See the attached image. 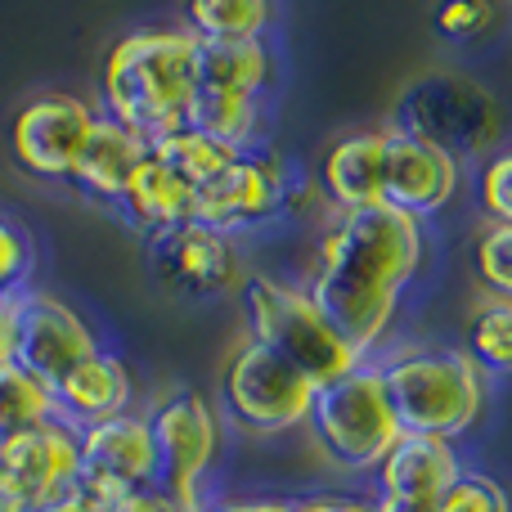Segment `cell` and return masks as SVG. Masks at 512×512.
<instances>
[{"mask_svg":"<svg viewBox=\"0 0 512 512\" xmlns=\"http://www.w3.org/2000/svg\"><path fill=\"white\" fill-rule=\"evenodd\" d=\"M427 265V225L405 212H355L333 216L315 248L306 288L337 333L378 360L391 342L400 301Z\"/></svg>","mask_w":512,"mask_h":512,"instance_id":"obj_1","label":"cell"},{"mask_svg":"<svg viewBox=\"0 0 512 512\" xmlns=\"http://www.w3.org/2000/svg\"><path fill=\"white\" fill-rule=\"evenodd\" d=\"M203 68V41L185 23H144L122 32L99 63V113L149 144L189 126Z\"/></svg>","mask_w":512,"mask_h":512,"instance_id":"obj_2","label":"cell"},{"mask_svg":"<svg viewBox=\"0 0 512 512\" xmlns=\"http://www.w3.org/2000/svg\"><path fill=\"white\" fill-rule=\"evenodd\" d=\"M382 369L387 396L400 414V427L414 436L463 445L490 409V387L477 360L463 346L400 342L373 360Z\"/></svg>","mask_w":512,"mask_h":512,"instance_id":"obj_3","label":"cell"},{"mask_svg":"<svg viewBox=\"0 0 512 512\" xmlns=\"http://www.w3.org/2000/svg\"><path fill=\"white\" fill-rule=\"evenodd\" d=\"M243 319H248V337L261 342L265 351L283 355L288 364H297L315 387L355 373L360 364H369L342 333L337 324L319 310V301L310 297L306 283L279 279V274L252 270L248 283L239 292Z\"/></svg>","mask_w":512,"mask_h":512,"instance_id":"obj_4","label":"cell"},{"mask_svg":"<svg viewBox=\"0 0 512 512\" xmlns=\"http://www.w3.org/2000/svg\"><path fill=\"white\" fill-rule=\"evenodd\" d=\"M310 436L324 450L333 468L351 472V477H373L387 463V454L405 441L400 414L387 396L378 364H360L355 373L319 387L315 414H310Z\"/></svg>","mask_w":512,"mask_h":512,"instance_id":"obj_5","label":"cell"},{"mask_svg":"<svg viewBox=\"0 0 512 512\" xmlns=\"http://www.w3.org/2000/svg\"><path fill=\"white\" fill-rule=\"evenodd\" d=\"M391 126L436 144L459 162H486L504 140V108L468 72H427L400 95Z\"/></svg>","mask_w":512,"mask_h":512,"instance_id":"obj_6","label":"cell"},{"mask_svg":"<svg viewBox=\"0 0 512 512\" xmlns=\"http://www.w3.org/2000/svg\"><path fill=\"white\" fill-rule=\"evenodd\" d=\"M153 441H158V490L180 508L203 512L212 504V477L225 450L221 405L194 387H176L149 409Z\"/></svg>","mask_w":512,"mask_h":512,"instance_id":"obj_7","label":"cell"},{"mask_svg":"<svg viewBox=\"0 0 512 512\" xmlns=\"http://www.w3.org/2000/svg\"><path fill=\"white\" fill-rule=\"evenodd\" d=\"M319 387L288 364L283 355L265 351L261 342L243 337L221 373V414L248 436H288L310 427Z\"/></svg>","mask_w":512,"mask_h":512,"instance_id":"obj_8","label":"cell"},{"mask_svg":"<svg viewBox=\"0 0 512 512\" xmlns=\"http://www.w3.org/2000/svg\"><path fill=\"white\" fill-rule=\"evenodd\" d=\"M292 167L274 144L265 149H248L194 194V221L207 230L225 234L239 243L243 234H256L265 225L283 221L288 212V189H292Z\"/></svg>","mask_w":512,"mask_h":512,"instance_id":"obj_9","label":"cell"},{"mask_svg":"<svg viewBox=\"0 0 512 512\" xmlns=\"http://www.w3.org/2000/svg\"><path fill=\"white\" fill-rule=\"evenodd\" d=\"M99 122V104L68 90H45L27 99L9 122V158L32 180H72L81 149Z\"/></svg>","mask_w":512,"mask_h":512,"instance_id":"obj_10","label":"cell"},{"mask_svg":"<svg viewBox=\"0 0 512 512\" xmlns=\"http://www.w3.org/2000/svg\"><path fill=\"white\" fill-rule=\"evenodd\" d=\"M77 486L108 508H117L131 495H144V490H158V441H153L149 409H126V414L81 432Z\"/></svg>","mask_w":512,"mask_h":512,"instance_id":"obj_11","label":"cell"},{"mask_svg":"<svg viewBox=\"0 0 512 512\" xmlns=\"http://www.w3.org/2000/svg\"><path fill=\"white\" fill-rule=\"evenodd\" d=\"M99 333L77 306L54 297L50 288H27L14 297V360L54 387L81 360L99 351Z\"/></svg>","mask_w":512,"mask_h":512,"instance_id":"obj_12","label":"cell"},{"mask_svg":"<svg viewBox=\"0 0 512 512\" xmlns=\"http://www.w3.org/2000/svg\"><path fill=\"white\" fill-rule=\"evenodd\" d=\"M149 270L162 288L180 292V297H198V301L243 292V283H248L239 243L198 221L149 239Z\"/></svg>","mask_w":512,"mask_h":512,"instance_id":"obj_13","label":"cell"},{"mask_svg":"<svg viewBox=\"0 0 512 512\" xmlns=\"http://www.w3.org/2000/svg\"><path fill=\"white\" fill-rule=\"evenodd\" d=\"M0 481L27 508L54 504L81 481V432L63 418H50V423L0 441Z\"/></svg>","mask_w":512,"mask_h":512,"instance_id":"obj_14","label":"cell"},{"mask_svg":"<svg viewBox=\"0 0 512 512\" xmlns=\"http://www.w3.org/2000/svg\"><path fill=\"white\" fill-rule=\"evenodd\" d=\"M463 468L468 463H463V450L454 441L405 432V441L369 477V499L378 512H436V504L463 477Z\"/></svg>","mask_w":512,"mask_h":512,"instance_id":"obj_15","label":"cell"},{"mask_svg":"<svg viewBox=\"0 0 512 512\" xmlns=\"http://www.w3.org/2000/svg\"><path fill=\"white\" fill-rule=\"evenodd\" d=\"M463 189V162L387 122V207L414 221L450 212Z\"/></svg>","mask_w":512,"mask_h":512,"instance_id":"obj_16","label":"cell"},{"mask_svg":"<svg viewBox=\"0 0 512 512\" xmlns=\"http://www.w3.org/2000/svg\"><path fill=\"white\" fill-rule=\"evenodd\" d=\"M315 180L337 216L387 212V126L337 135L319 158Z\"/></svg>","mask_w":512,"mask_h":512,"instance_id":"obj_17","label":"cell"},{"mask_svg":"<svg viewBox=\"0 0 512 512\" xmlns=\"http://www.w3.org/2000/svg\"><path fill=\"white\" fill-rule=\"evenodd\" d=\"M149 149L153 144L144 140V135H135L131 126H122V122L99 113V122H95V131H90L86 149H81L77 167H72L68 185L77 189L86 203L117 212V203L126 198V189H131L135 171L144 167Z\"/></svg>","mask_w":512,"mask_h":512,"instance_id":"obj_18","label":"cell"},{"mask_svg":"<svg viewBox=\"0 0 512 512\" xmlns=\"http://www.w3.org/2000/svg\"><path fill=\"white\" fill-rule=\"evenodd\" d=\"M135 409V378L126 369V360L108 346H99L90 360H81L68 378L54 382V414L68 427L86 432L95 423Z\"/></svg>","mask_w":512,"mask_h":512,"instance_id":"obj_19","label":"cell"},{"mask_svg":"<svg viewBox=\"0 0 512 512\" xmlns=\"http://www.w3.org/2000/svg\"><path fill=\"white\" fill-rule=\"evenodd\" d=\"M194 194L198 189L185 185V180L149 149V158L135 171L126 198L117 203V216H122L131 230H140L144 239H158V234L180 230V225L194 221Z\"/></svg>","mask_w":512,"mask_h":512,"instance_id":"obj_20","label":"cell"},{"mask_svg":"<svg viewBox=\"0 0 512 512\" xmlns=\"http://www.w3.org/2000/svg\"><path fill=\"white\" fill-rule=\"evenodd\" d=\"M279 77L270 36L265 41L239 45H203V68H198V90L207 95H234V99H265Z\"/></svg>","mask_w":512,"mask_h":512,"instance_id":"obj_21","label":"cell"},{"mask_svg":"<svg viewBox=\"0 0 512 512\" xmlns=\"http://www.w3.org/2000/svg\"><path fill=\"white\" fill-rule=\"evenodd\" d=\"M274 18L279 14L265 0H194V5H185L180 23L203 45H239V41H265Z\"/></svg>","mask_w":512,"mask_h":512,"instance_id":"obj_22","label":"cell"},{"mask_svg":"<svg viewBox=\"0 0 512 512\" xmlns=\"http://www.w3.org/2000/svg\"><path fill=\"white\" fill-rule=\"evenodd\" d=\"M463 351L486 369V378H512V297L477 292L463 324Z\"/></svg>","mask_w":512,"mask_h":512,"instance_id":"obj_23","label":"cell"},{"mask_svg":"<svg viewBox=\"0 0 512 512\" xmlns=\"http://www.w3.org/2000/svg\"><path fill=\"white\" fill-rule=\"evenodd\" d=\"M153 153H158V158L167 162V167L176 171L185 185H194V189L212 185V180L221 176V171L230 167L234 158H239V149L221 144L216 135L198 131V126H180V131L162 135V140L153 144Z\"/></svg>","mask_w":512,"mask_h":512,"instance_id":"obj_24","label":"cell"},{"mask_svg":"<svg viewBox=\"0 0 512 512\" xmlns=\"http://www.w3.org/2000/svg\"><path fill=\"white\" fill-rule=\"evenodd\" d=\"M54 414V387L45 378H36L32 369H23L18 360L0 364V441L27 432V427L50 423Z\"/></svg>","mask_w":512,"mask_h":512,"instance_id":"obj_25","label":"cell"},{"mask_svg":"<svg viewBox=\"0 0 512 512\" xmlns=\"http://www.w3.org/2000/svg\"><path fill=\"white\" fill-rule=\"evenodd\" d=\"M472 198L486 225H508L512 230V144L495 149L472 171Z\"/></svg>","mask_w":512,"mask_h":512,"instance_id":"obj_26","label":"cell"},{"mask_svg":"<svg viewBox=\"0 0 512 512\" xmlns=\"http://www.w3.org/2000/svg\"><path fill=\"white\" fill-rule=\"evenodd\" d=\"M36 274V239L18 216L0 212V297H18L32 288Z\"/></svg>","mask_w":512,"mask_h":512,"instance_id":"obj_27","label":"cell"},{"mask_svg":"<svg viewBox=\"0 0 512 512\" xmlns=\"http://www.w3.org/2000/svg\"><path fill=\"white\" fill-rule=\"evenodd\" d=\"M472 274L481 292L512 297V230L508 225H481L472 239Z\"/></svg>","mask_w":512,"mask_h":512,"instance_id":"obj_28","label":"cell"},{"mask_svg":"<svg viewBox=\"0 0 512 512\" xmlns=\"http://www.w3.org/2000/svg\"><path fill=\"white\" fill-rule=\"evenodd\" d=\"M436 512H512V490L490 472L463 468V477L436 504Z\"/></svg>","mask_w":512,"mask_h":512,"instance_id":"obj_29","label":"cell"},{"mask_svg":"<svg viewBox=\"0 0 512 512\" xmlns=\"http://www.w3.org/2000/svg\"><path fill=\"white\" fill-rule=\"evenodd\" d=\"M490 23H495V5H481V0H454L436 14V27L450 41H477Z\"/></svg>","mask_w":512,"mask_h":512,"instance_id":"obj_30","label":"cell"},{"mask_svg":"<svg viewBox=\"0 0 512 512\" xmlns=\"http://www.w3.org/2000/svg\"><path fill=\"white\" fill-rule=\"evenodd\" d=\"M292 512H378L369 495H337V490H319V495H297Z\"/></svg>","mask_w":512,"mask_h":512,"instance_id":"obj_31","label":"cell"},{"mask_svg":"<svg viewBox=\"0 0 512 512\" xmlns=\"http://www.w3.org/2000/svg\"><path fill=\"white\" fill-rule=\"evenodd\" d=\"M203 512H292L288 495H234V499H212Z\"/></svg>","mask_w":512,"mask_h":512,"instance_id":"obj_32","label":"cell"},{"mask_svg":"<svg viewBox=\"0 0 512 512\" xmlns=\"http://www.w3.org/2000/svg\"><path fill=\"white\" fill-rule=\"evenodd\" d=\"M113 512H189V508H180L171 495H162V490H144V495H131V499H122Z\"/></svg>","mask_w":512,"mask_h":512,"instance_id":"obj_33","label":"cell"},{"mask_svg":"<svg viewBox=\"0 0 512 512\" xmlns=\"http://www.w3.org/2000/svg\"><path fill=\"white\" fill-rule=\"evenodd\" d=\"M32 512H113L108 504H99L95 495H86V490H68V495H59L54 504H41V508H32Z\"/></svg>","mask_w":512,"mask_h":512,"instance_id":"obj_34","label":"cell"},{"mask_svg":"<svg viewBox=\"0 0 512 512\" xmlns=\"http://www.w3.org/2000/svg\"><path fill=\"white\" fill-rule=\"evenodd\" d=\"M14 360V297H0V364Z\"/></svg>","mask_w":512,"mask_h":512,"instance_id":"obj_35","label":"cell"},{"mask_svg":"<svg viewBox=\"0 0 512 512\" xmlns=\"http://www.w3.org/2000/svg\"><path fill=\"white\" fill-rule=\"evenodd\" d=\"M0 512H32V508H27V504H23V499H18V495H14V490H9V486H5V481H0Z\"/></svg>","mask_w":512,"mask_h":512,"instance_id":"obj_36","label":"cell"}]
</instances>
